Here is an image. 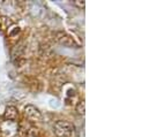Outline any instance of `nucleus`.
Segmentation results:
<instances>
[{
  "instance_id": "f257e3e1",
  "label": "nucleus",
  "mask_w": 149,
  "mask_h": 137,
  "mask_svg": "<svg viewBox=\"0 0 149 137\" xmlns=\"http://www.w3.org/2000/svg\"><path fill=\"white\" fill-rule=\"evenodd\" d=\"M53 129H54V134L57 135V137H71L74 130V126L70 121L60 120L54 123Z\"/></svg>"
},
{
  "instance_id": "f03ea898",
  "label": "nucleus",
  "mask_w": 149,
  "mask_h": 137,
  "mask_svg": "<svg viewBox=\"0 0 149 137\" xmlns=\"http://www.w3.org/2000/svg\"><path fill=\"white\" fill-rule=\"evenodd\" d=\"M56 40L63 45V46H66V47H77V44L75 43V40L73 39L72 36L65 33V31H59L56 34Z\"/></svg>"
},
{
  "instance_id": "7ed1b4c3",
  "label": "nucleus",
  "mask_w": 149,
  "mask_h": 137,
  "mask_svg": "<svg viewBox=\"0 0 149 137\" xmlns=\"http://www.w3.org/2000/svg\"><path fill=\"white\" fill-rule=\"evenodd\" d=\"M24 114L30 121H38L42 118V114L39 109L36 108L34 105H27L24 108Z\"/></svg>"
},
{
  "instance_id": "20e7f679",
  "label": "nucleus",
  "mask_w": 149,
  "mask_h": 137,
  "mask_svg": "<svg viewBox=\"0 0 149 137\" xmlns=\"http://www.w3.org/2000/svg\"><path fill=\"white\" fill-rule=\"evenodd\" d=\"M5 119L8 121H14L17 119V108L15 106H8L5 111Z\"/></svg>"
},
{
  "instance_id": "39448f33",
  "label": "nucleus",
  "mask_w": 149,
  "mask_h": 137,
  "mask_svg": "<svg viewBox=\"0 0 149 137\" xmlns=\"http://www.w3.org/2000/svg\"><path fill=\"white\" fill-rule=\"evenodd\" d=\"M24 43L23 42H20L19 44H16L15 46H14V48H13V51H12V58L15 60V59H19L22 54H23V52H24Z\"/></svg>"
},
{
  "instance_id": "423d86ee",
  "label": "nucleus",
  "mask_w": 149,
  "mask_h": 137,
  "mask_svg": "<svg viewBox=\"0 0 149 137\" xmlns=\"http://www.w3.org/2000/svg\"><path fill=\"white\" fill-rule=\"evenodd\" d=\"M76 112L80 114V115H84V112H86V103L82 100L77 104L76 106Z\"/></svg>"
},
{
  "instance_id": "0eeeda50",
  "label": "nucleus",
  "mask_w": 149,
  "mask_h": 137,
  "mask_svg": "<svg viewBox=\"0 0 149 137\" xmlns=\"http://www.w3.org/2000/svg\"><path fill=\"white\" fill-rule=\"evenodd\" d=\"M74 5H76L79 8H84V6H86V3H84V1H81V0H75L74 1Z\"/></svg>"
}]
</instances>
